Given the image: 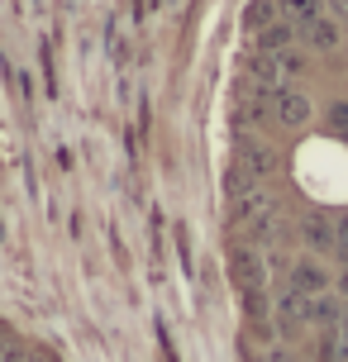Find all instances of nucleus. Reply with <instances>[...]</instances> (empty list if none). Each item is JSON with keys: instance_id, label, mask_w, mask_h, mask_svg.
<instances>
[{"instance_id": "obj_1", "label": "nucleus", "mask_w": 348, "mask_h": 362, "mask_svg": "<svg viewBox=\"0 0 348 362\" xmlns=\"http://www.w3.org/2000/svg\"><path fill=\"white\" fill-rule=\"evenodd\" d=\"M243 362H348V0H248L224 119Z\"/></svg>"}, {"instance_id": "obj_2", "label": "nucleus", "mask_w": 348, "mask_h": 362, "mask_svg": "<svg viewBox=\"0 0 348 362\" xmlns=\"http://www.w3.org/2000/svg\"><path fill=\"white\" fill-rule=\"evenodd\" d=\"M0 362H53V358H48V348L38 344L34 334H24L19 325H10L0 315Z\"/></svg>"}]
</instances>
